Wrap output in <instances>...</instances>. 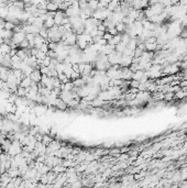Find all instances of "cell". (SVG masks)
<instances>
[{
	"mask_svg": "<svg viewBox=\"0 0 187 188\" xmlns=\"http://www.w3.org/2000/svg\"><path fill=\"white\" fill-rule=\"evenodd\" d=\"M33 84L34 83L31 80V78H30V77H24V78L21 80L20 86L23 87V88H25V89H29V88H31V86H32Z\"/></svg>",
	"mask_w": 187,
	"mask_h": 188,
	"instance_id": "ba28073f",
	"label": "cell"
},
{
	"mask_svg": "<svg viewBox=\"0 0 187 188\" xmlns=\"http://www.w3.org/2000/svg\"><path fill=\"white\" fill-rule=\"evenodd\" d=\"M119 153H121V152H120V149H112V150L109 151V154H110V155H116V154H119Z\"/></svg>",
	"mask_w": 187,
	"mask_h": 188,
	"instance_id": "f1b7e54d",
	"label": "cell"
},
{
	"mask_svg": "<svg viewBox=\"0 0 187 188\" xmlns=\"http://www.w3.org/2000/svg\"><path fill=\"white\" fill-rule=\"evenodd\" d=\"M17 56H18V57H20L22 61H24V60L28 57V55H27V53H25V51H24V50H18Z\"/></svg>",
	"mask_w": 187,
	"mask_h": 188,
	"instance_id": "7402d4cb",
	"label": "cell"
},
{
	"mask_svg": "<svg viewBox=\"0 0 187 188\" xmlns=\"http://www.w3.org/2000/svg\"><path fill=\"white\" fill-rule=\"evenodd\" d=\"M174 98H175V94H173V92H166L164 95V100L165 101H171Z\"/></svg>",
	"mask_w": 187,
	"mask_h": 188,
	"instance_id": "cb8c5ba5",
	"label": "cell"
},
{
	"mask_svg": "<svg viewBox=\"0 0 187 188\" xmlns=\"http://www.w3.org/2000/svg\"><path fill=\"white\" fill-rule=\"evenodd\" d=\"M74 89V84L73 82H68L65 85H62V90L63 91H72Z\"/></svg>",
	"mask_w": 187,
	"mask_h": 188,
	"instance_id": "ac0fdd59",
	"label": "cell"
},
{
	"mask_svg": "<svg viewBox=\"0 0 187 188\" xmlns=\"http://www.w3.org/2000/svg\"><path fill=\"white\" fill-rule=\"evenodd\" d=\"M64 18H66L64 11H62V10H58V11H56V14H55V17H54V22H55V25L59 27Z\"/></svg>",
	"mask_w": 187,
	"mask_h": 188,
	"instance_id": "5b68a950",
	"label": "cell"
},
{
	"mask_svg": "<svg viewBox=\"0 0 187 188\" xmlns=\"http://www.w3.org/2000/svg\"><path fill=\"white\" fill-rule=\"evenodd\" d=\"M19 48H20V50H28L30 49V44H29V41L25 39L24 41H22L20 44H19Z\"/></svg>",
	"mask_w": 187,
	"mask_h": 188,
	"instance_id": "44dd1931",
	"label": "cell"
},
{
	"mask_svg": "<svg viewBox=\"0 0 187 188\" xmlns=\"http://www.w3.org/2000/svg\"><path fill=\"white\" fill-rule=\"evenodd\" d=\"M46 42H47V40H45L42 36H40V35L37 34L35 36V39H34V48H35L36 50H40L41 49V46L43 45L44 43H46Z\"/></svg>",
	"mask_w": 187,
	"mask_h": 188,
	"instance_id": "52a82bcc",
	"label": "cell"
},
{
	"mask_svg": "<svg viewBox=\"0 0 187 188\" xmlns=\"http://www.w3.org/2000/svg\"><path fill=\"white\" fill-rule=\"evenodd\" d=\"M116 29H117V32L118 33H122L126 31V24L123 22H120V23H117L116 24Z\"/></svg>",
	"mask_w": 187,
	"mask_h": 188,
	"instance_id": "ffe728a7",
	"label": "cell"
},
{
	"mask_svg": "<svg viewBox=\"0 0 187 188\" xmlns=\"http://www.w3.org/2000/svg\"><path fill=\"white\" fill-rule=\"evenodd\" d=\"M33 111H34V114H36L37 117H40V116H43L46 113L47 111V106H45V104H36L35 107L33 108Z\"/></svg>",
	"mask_w": 187,
	"mask_h": 188,
	"instance_id": "3957f363",
	"label": "cell"
},
{
	"mask_svg": "<svg viewBox=\"0 0 187 188\" xmlns=\"http://www.w3.org/2000/svg\"><path fill=\"white\" fill-rule=\"evenodd\" d=\"M57 78L59 79V82L62 83V85H65V84H67L68 82H71V79L66 76V75H64V74H58Z\"/></svg>",
	"mask_w": 187,
	"mask_h": 188,
	"instance_id": "d6986e66",
	"label": "cell"
},
{
	"mask_svg": "<svg viewBox=\"0 0 187 188\" xmlns=\"http://www.w3.org/2000/svg\"><path fill=\"white\" fill-rule=\"evenodd\" d=\"M53 142V138L50 136V135H47V134H43V140H42V144H43L45 147H47V146L50 145L51 143Z\"/></svg>",
	"mask_w": 187,
	"mask_h": 188,
	"instance_id": "4fadbf2b",
	"label": "cell"
},
{
	"mask_svg": "<svg viewBox=\"0 0 187 188\" xmlns=\"http://www.w3.org/2000/svg\"><path fill=\"white\" fill-rule=\"evenodd\" d=\"M17 96H19L20 98H23L27 96V89L25 88H23V87H21V86H19L18 87V89H17Z\"/></svg>",
	"mask_w": 187,
	"mask_h": 188,
	"instance_id": "e0dca14e",
	"label": "cell"
},
{
	"mask_svg": "<svg viewBox=\"0 0 187 188\" xmlns=\"http://www.w3.org/2000/svg\"><path fill=\"white\" fill-rule=\"evenodd\" d=\"M164 92H162V91H156V92H154L153 95H152V98L155 100V101H160V100H164Z\"/></svg>",
	"mask_w": 187,
	"mask_h": 188,
	"instance_id": "5bb4252c",
	"label": "cell"
},
{
	"mask_svg": "<svg viewBox=\"0 0 187 188\" xmlns=\"http://www.w3.org/2000/svg\"><path fill=\"white\" fill-rule=\"evenodd\" d=\"M53 106L55 107V108H57L58 110H62V111H64L67 109V104H65L64 101L61 99V98H57V99H55V101H54V104Z\"/></svg>",
	"mask_w": 187,
	"mask_h": 188,
	"instance_id": "8992f818",
	"label": "cell"
},
{
	"mask_svg": "<svg viewBox=\"0 0 187 188\" xmlns=\"http://www.w3.org/2000/svg\"><path fill=\"white\" fill-rule=\"evenodd\" d=\"M47 32H49V30L45 28H42L41 30H40V32H39V35L40 36H42L43 39H45V40H47Z\"/></svg>",
	"mask_w": 187,
	"mask_h": 188,
	"instance_id": "603a6c76",
	"label": "cell"
},
{
	"mask_svg": "<svg viewBox=\"0 0 187 188\" xmlns=\"http://www.w3.org/2000/svg\"><path fill=\"white\" fill-rule=\"evenodd\" d=\"M54 25H55L54 19H53V18H49V19H46V20L44 21L43 28L47 29V30H50V29H51V28H53Z\"/></svg>",
	"mask_w": 187,
	"mask_h": 188,
	"instance_id": "7c38bea8",
	"label": "cell"
},
{
	"mask_svg": "<svg viewBox=\"0 0 187 188\" xmlns=\"http://www.w3.org/2000/svg\"><path fill=\"white\" fill-rule=\"evenodd\" d=\"M46 10L47 11H52V12H56L58 10V6L55 5L54 2H47V7H46Z\"/></svg>",
	"mask_w": 187,
	"mask_h": 188,
	"instance_id": "2e32d148",
	"label": "cell"
},
{
	"mask_svg": "<svg viewBox=\"0 0 187 188\" xmlns=\"http://www.w3.org/2000/svg\"><path fill=\"white\" fill-rule=\"evenodd\" d=\"M40 51H41V52H43V53H45V54H46V53L50 51V49H49V41L46 42V43H44L43 45L41 46Z\"/></svg>",
	"mask_w": 187,
	"mask_h": 188,
	"instance_id": "484cf974",
	"label": "cell"
},
{
	"mask_svg": "<svg viewBox=\"0 0 187 188\" xmlns=\"http://www.w3.org/2000/svg\"><path fill=\"white\" fill-rule=\"evenodd\" d=\"M35 57H36V60H37V61H43L44 58L46 57V54L43 53V52H41V51L39 50V51H37V54L35 55Z\"/></svg>",
	"mask_w": 187,
	"mask_h": 188,
	"instance_id": "d4e9b609",
	"label": "cell"
},
{
	"mask_svg": "<svg viewBox=\"0 0 187 188\" xmlns=\"http://www.w3.org/2000/svg\"><path fill=\"white\" fill-rule=\"evenodd\" d=\"M2 152H3V151H2V149H1V145H0V154H2Z\"/></svg>",
	"mask_w": 187,
	"mask_h": 188,
	"instance_id": "4dcf8cb0",
	"label": "cell"
},
{
	"mask_svg": "<svg viewBox=\"0 0 187 188\" xmlns=\"http://www.w3.org/2000/svg\"><path fill=\"white\" fill-rule=\"evenodd\" d=\"M40 72H41L42 75H47L49 72H50V67H41V68H40Z\"/></svg>",
	"mask_w": 187,
	"mask_h": 188,
	"instance_id": "4316f807",
	"label": "cell"
},
{
	"mask_svg": "<svg viewBox=\"0 0 187 188\" xmlns=\"http://www.w3.org/2000/svg\"><path fill=\"white\" fill-rule=\"evenodd\" d=\"M11 141L8 139H5L1 143H0V145H1V149H2V151L3 152H9V150H10V146H11Z\"/></svg>",
	"mask_w": 187,
	"mask_h": 188,
	"instance_id": "30bf717a",
	"label": "cell"
},
{
	"mask_svg": "<svg viewBox=\"0 0 187 188\" xmlns=\"http://www.w3.org/2000/svg\"><path fill=\"white\" fill-rule=\"evenodd\" d=\"M112 37H114V36L110 34V33H108V32H105V34H104V39H105L107 42L111 41V39H112Z\"/></svg>",
	"mask_w": 187,
	"mask_h": 188,
	"instance_id": "83f0119b",
	"label": "cell"
},
{
	"mask_svg": "<svg viewBox=\"0 0 187 188\" xmlns=\"http://www.w3.org/2000/svg\"><path fill=\"white\" fill-rule=\"evenodd\" d=\"M121 43V34H117L115 35L112 39H111V41L108 42V44H110V45H112V46H117L118 44H120Z\"/></svg>",
	"mask_w": 187,
	"mask_h": 188,
	"instance_id": "8fae6325",
	"label": "cell"
},
{
	"mask_svg": "<svg viewBox=\"0 0 187 188\" xmlns=\"http://www.w3.org/2000/svg\"><path fill=\"white\" fill-rule=\"evenodd\" d=\"M2 86H3V82L0 79V89H2Z\"/></svg>",
	"mask_w": 187,
	"mask_h": 188,
	"instance_id": "f546056e",
	"label": "cell"
},
{
	"mask_svg": "<svg viewBox=\"0 0 187 188\" xmlns=\"http://www.w3.org/2000/svg\"><path fill=\"white\" fill-rule=\"evenodd\" d=\"M30 78H31V80H32L33 83H35V84L41 83L42 74H41L40 70H33V72H32V74L30 75Z\"/></svg>",
	"mask_w": 187,
	"mask_h": 188,
	"instance_id": "277c9868",
	"label": "cell"
},
{
	"mask_svg": "<svg viewBox=\"0 0 187 188\" xmlns=\"http://www.w3.org/2000/svg\"><path fill=\"white\" fill-rule=\"evenodd\" d=\"M118 7H120V3L118 1H112V2H109V6L107 9H108L109 11H111V12H115L116 9Z\"/></svg>",
	"mask_w": 187,
	"mask_h": 188,
	"instance_id": "9a60e30c",
	"label": "cell"
},
{
	"mask_svg": "<svg viewBox=\"0 0 187 188\" xmlns=\"http://www.w3.org/2000/svg\"><path fill=\"white\" fill-rule=\"evenodd\" d=\"M25 36H27V33L25 32H18V33H13V36L11 39V41L15 43L17 45H19L22 41L25 40Z\"/></svg>",
	"mask_w": 187,
	"mask_h": 188,
	"instance_id": "7a4b0ae2",
	"label": "cell"
},
{
	"mask_svg": "<svg viewBox=\"0 0 187 188\" xmlns=\"http://www.w3.org/2000/svg\"><path fill=\"white\" fill-rule=\"evenodd\" d=\"M0 50H1V54H2V56L9 55L10 52H11L10 45H9V44H6V43H2V44L0 45Z\"/></svg>",
	"mask_w": 187,
	"mask_h": 188,
	"instance_id": "9c48e42d",
	"label": "cell"
},
{
	"mask_svg": "<svg viewBox=\"0 0 187 188\" xmlns=\"http://www.w3.org/2000/svg\"><path fill=\"white\" fill-rule=\"evenodd\" d=\"M21 153H22L21 143H20L19 141H13V142L11 143V146H10V150H9L8 154H9L10 156L15 157V156H17V155H19V154H21Z\"/></svg>",
	"mask_w": 187,
	"mask_h": 188,
	"instance_id": "6da1fadb",
	"label": "cell"
}]
</instances>
